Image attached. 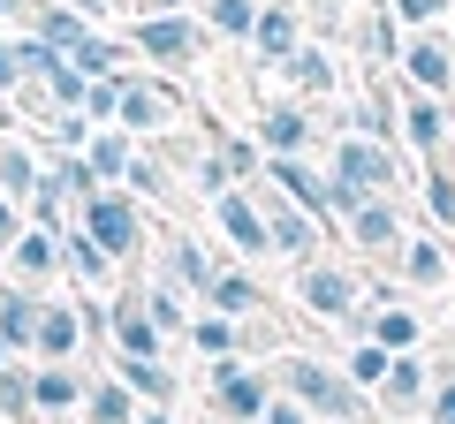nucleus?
Masks as SVG:
<instances>
[{
    "mask_svg": "<svg viewBox=\"0 0 455 424\" xmlns=\"http://www.w3.org/2000/svg\"><path fill=\"white\" fill-rule=\"evenodd\" d=\"M274 372V394H289V402H304L319 424H364V387L341 364H326V357H311V349H289V357H274L266 364Z\"/></svg>",
    "mask_w": 455,
    "mask_h": 424,
    "instance_id": "1",
    "label": "nucleus"
},
{
    "mask_svg": "<svg viewBox=\"0 0 455 424\" xmlns=\"http://www.w3.org/2000/svg\"><path fill=\"white\" fill-rule=\"evenodd\" d=\"M296 303L319 318V326H341L349 342H372V310H364V273L341 258H311L296 265Z\"/></svg>",
    "mask_w": 455,
    "mask_h": 424,
    "instance_id": "2",
    "label": "nucleus"
},
{
    "mask_svg": "<svg viewBox=\"0 0 455 424\" xmlns=\"http://www.w3.org/2000/svg\"><path fill=\"white\" fill-rule=\"evenodd\" d=\"M395 152L379 145V137H341L334 145V167H326V182H334V212H349V205H364V197H387L395 190Z\"/></svg>",
    "mask_w": 455,
    "mask_h": 424,
    "instance_id": "3",
    "label": "nucleus"
},
{
    "mask_svg": "<svg viewBox=\"0 0 455 424\" xmlns=\"http://www.w3.org/2000/svg\"><path fill=\"white\" fill-rule=\"evenodd\" d=\"M76 228L92 235V243L107 250L114 265H130L137 250H145V212H137L130 190H99V197H84V205H76Z\"/></svg>",
    "mask_w": 455,
    "mask_h": 424,
    "instance_id": "4",
    "label": "nucleus"
},
{
    "mask_svg": "<svg viewBox=\"0 0 455 424\" xmlns=\"http://www.w3.org/2000/svg\"><path fill=\"white\" fill-rule=\"evenodd\" d=\"M212 409H220L228 424H259L266 409H274V372L251 357H220L212 364Z\"/></svg>",
    "mask_w": 455,
    "mask_h": 424,
    "instance_id": "5",
    "label": "nucleus"
},
{
    "mask_svg": "<svg viewBox=\"0 0 455 424\" xmlns=\"http://www.w3.org/2000/svg\"><path fill=\"white\" fill-rule=\"evenodd\" d=\"M259 205H266V228H274V258H289V265H311V258H319V220H311L296 197H281L274 182H266Z\"/></svg>",
    "mask_w": 455,
    "mask_h": 424,
    "instance_id": "6",
    "label": "nucleus"
},
{
    "mask_svg": "<svg viewBox=\"0 0 455 424\" xmlns=\"http://www.w3.org/2000/svg\"><path fill=\"white\" fill-rule=\"evenodd\" d=\"M341 235H349L364 258H403V243H410L403 212H395L387 197H364V205H349V212H341Z\"/></svg>",
    "mask_w": 455,
    "mask_h": 424,
    "instance_id": "7",
    "label": "nucleus"
},
{
    "mask_svg": "<svg viewBox=\"0 0 455 424\" xmlns=\"http://www.w3.org/2000/svg\"><path fill=\"white\" fill-rule=\"evenodd\" d=\"M425 394H433V364H425V349H410V357L387 364V379L372 387V402L387 409L395 424H418L425 417Z\"/></svg>",
    "mask_w": 455,
    "mask_h": 424,
    "instance_id": "8",
    "label": "nucleus"
},
{
    "mask_svg": "<svg viewBox=\"0 0 455 424\" xmlns=\"http://www.w3.org/2000/svg\"><path fill=\"white\" fill-rule=\"evenodd\" d=\"M212 220H220V235L243 250V258H274V228H266V205L243 190V182L212 197Z\"/></svg>",
    "mask_w": 455,
    "mask_h": 424,
    "instance_id": "9",
    "label": "nucleus"
},
{
    "mask_svg": "<svg viewBox=\"0 0 455 424\" xmlns=\"http://www.w3.org/2000/svg\"><path fill=\"white\" fill-rule=\"evenodd\" d=\"M84 394H92V372L84 364H31V409L53 424L84 417Z\"/></svg>",
    "mask_w": 455,
    "mask_h": 424,
    "instance_id": "10",
    "label": "nucleus"
},
{
    "mask_svg": "<svg viewBox=\"0 0 455 424\" xmlns=\"http://www.w3.org/2000/svg\"><path fill=\"white\" fill-rule=\"evenodd\" d=\"M130 46L145 53V61H160V68H182V61L197 53V23L182 16V8H160V16H137Z\"/></svg>",
    "mask_w": 455,
    "mask_h": 424,
    "instance_id": "11",
    "label": "nucleus"
},
{
    "mask_svg": "<svg viewBox=\"0 0 455 424\" xmlns=\"http://www.w3.org/2000/svg\"><path fill=\"white\" fill-rule=\"evenodd\" d=\"M84 342H92L84 310H76V303H53V295H46V303H38V349H31V357H38V364H76Z\"/></svg>",
    "mask_w": 455,
    "mask_h": 424,
    "instance_id": "12",
    "label": "nucleus"
},
{
    "mask_svg": "<svg viewBox=\"0 0 455 424\" xmlns=\"http://www.w3.org/2000/svg\"><path fill=\"white\" fill-rule=\"evenodd\" d=\"M107 342H114V357H167V334L145 318V295H114Z\"/></svg>",
    "mask_w": 455,
    "mask_h": 424,
    "instance_id": "13",
    "label": "nucleus"
},
{
    "mask_svg": "<svg viewBox=\"0 0 455 424\" xmlns=\"http://www.w3.org/2000/svg\"><path fill=\"white\" fill-rule=\"evenodd\" d=\"M175 122V91L167 83H145V76H122V130L130 137H152Z\"/></svg>",
    "mask_w": 455,
    "mask_h": 424,
    "instance_id": "14",
    "label": "nucleus"
},
{
    "mask_svg": "<svg viewBox=\"0 0 455 424\" xmlns=\"http://www.w3.org/2000/svg\"><path fill=\"white\" fill-rule=\"evenodd\" d=\"M38 303H46L38 288H23V280H0V342L16 349V357H31V349H38Z\"/></svg>",
    "mask_w": 455,
    "mask_h": 424,
    "instance_id": "15",
    "label": "nucleus"
},
{
    "mask_svg": "<svg viewBox=\"0 0 455 424\" xmlns=\"http://www.w3.org/2000/svg\"><path fill=\"white\" fill-rule=\"evenodd\" d=\"M8 265H16V280H23V288H38V280L68 273V258H61V235H53V228H23L16 243H8Z\"/></svg>",
    "mask_w": 455,
    "mask_h": 424,
    "instance_id": "16",
    "label": "nucleus"
},
{
    "mask_svg": "<svg viewBox=\"0 0 455 424\" xmlns=\"http://www.w3.org/2000/svg\"><path fill=\"white\" fill-rule=\"evenodd\" d=\"M84 160H92V175H99V190H122L130 182V160H137V137L114 122V130H92V145H84Z\"/></svg>",
    "mask_w": 455,
    "mask_h": 424,
    "instance_id": "17",
    "label": "nucleus"
},
{
    "mask_svg": "<svg viewBox=\"0 0 455 424\" xmlns=\"http://www.w3.org/2000/svg\"><path fill=\"white\" fill-rule=\"evenodd\" d=\"M114 379H130V394L145 409H175V372H167V357H114Z\"/></svg>",
    "mask_w": 455,
    "mask_h": 424,
    "instance_id": "18",
    "label": "nucleus"
},
{
    "mask_svg": "<svg viewBox=\"0 0 455 424\" xmlns=\"http://www.w3.org/2000/svg\"><path fill=\"white\" fill-rule=\"evenodd\" d=\"M205 310H220V318H259L266 295H259V280H251L243 265H220V273H212V288H205Z\"/></svg>",
    "mask_w": 455,
    "mask_h": 424,
    "instance_id": "19",
    "label": "nucleus"
},
{
    "mask_svg": "<svg viewBox=\"0 0 455 424\" xmlns=\"http://www.w3.org/2000/svg\"><path fill=\"white\" fill-rule=\"evenodd\" d=\"M251 46H259V61H289L296 46H304V23H296V8H281V0H266L259 8V31H251Z\"/></svg>",
    "mask_w": 455,
    "mask_h": 424,
    "instance_id": "20",
    "label": "nucleus"
},
{
    "mask_svg": "<svg viewBox=\"0 0 455 424\" xmlns=\"http://www.w3.org/2000/svg\"><path fill=\"white\" fill-rule=\"evenodd\" d=\"M137 417H145V402H137V394H130V379H92V394H84V417L76 424H137Z\"/></svg>",
    "mask_w": 455,
    "mask_h": 424,
    "instance_id": "21",
    "label": "nucleus"
},
{
    "mask_svg": "<svg viewBox=\"0 0 455 424\" xmlns=\"http://www.w3.org/2000/svg\"><path fill=\"white\" fill-rule=\"evenodd\" d=\"M403 76L410 83H418V91H448V83H455V53L448 46H440V38H410V46H403Z\"/></svg>",
    "mask_w": 455,
    "mask_h": 424,
    "instance_id": "22",
    "label": "nucleus"
},
{
    "mask_svg": "<svg viewBox=\"0 0 455 424\" xmlns=\"http://www.w3.org/2000/svg\"><path fill=\"white\" fill-rule=\"evenodd\" d=\"M259 145H266V160H296V152L311 145V114H304V106H266Z\"/></svg>",
    "mask_w": 455,
    "mask_h": 424,
    "instance_id": "23",
    "label": "nucleus"
},
{
    "mask_svg": "<svg viewBox=\"0 0 455 424\" xmlns=\"http://www.w3.org/2000/svg\"><path fill=\"white\" fill-rule=\"evenodd\" d=\"M182 342H190V349H197L205 364H220V357H243V318H220V310H197Z\"/></svg>",
    "mask_w": 455,
    "mask_h": 424,
    "instance_id": "24",
    "label": "nucleus"
},
{
    "mask_svg": "<svg viewBox=\"0 0 455 424\" xmlns=\"http://www.w3.org/2000/svg\"><path fill=\"white\" fill-rule=\"evenodd\" d=\"M395 265H403V280H410V288H448V280H455L448 250H440L433 235H410V243H403V258H395Z\"/></svg>",
    "mask_w": 455,
    "mask_h": 424,
    "instance_id": "25",
    "label": "nucleus"
},
{
    "mask_svg": "<svg viewBox=\"0 0 455 424\" xmlns=\"http://www.w3.org/2000/svg\"><path fill=\"white\" fill-rule=\"evenodd\" d=\"M212 273H220V265L205 258V243H197V235H175V243H167V280H175V288L205 295V288H212Z\"/></svg>",
    "mask_w": 455,
    "mask_h": 424,
    "instance_id": "26",
    "label": "nucleus"
},
{
    "mask_svg": "<svg viewBox=\"0 0 455 424\" xmlns=\"http://www.w3.org/2000/svg\"><path fill=\"white\" fill-rule=\"evenodd\" d=\"M61 258H68V273H76L84 288H107V280H114V258H107V250H99L92 235L76 228V220L61 228Z\"/></svg>",
    "mask_w": 455,
    "mask_h": 424,
    "instance_id": "27",
    "label": "nucleus"
},
{
    "mask_svg": "<svg viewBox=\"0 0 455 424\" xmlns=\"http://www.w3.org/2000/svg\"><path fill=\"white\" fill-rule=\"evenodd\" d=\"M31 31L46 38V46H61V53H76L84 38H92V16H84V8H31Z\"/></svg>",
    "mask_w": 455,
    "mask_h": 424,
    "instance_id": "28",
    "label": "nucleus"
},
{
    "mask_svg": "<svg viewBox=\"0 0 455 424\" xmlns=\"http://www.w3.org/2000/svg\"><path fill=\"white\" fill-rule=\"evenodd\" d=\"M281 76H289L296 91H311V98H326V91H334V61H326V46H311V38L289 53V61H281Z\"/></svg>",
    "mask_w": 455,
    "mask_h": 424,
    "instance_id": "29",
    "label": "nucleus"
},
{
    "mask_svg": "<svg viewBox=\"0 0 455 424\" xmlns=\"http://www.w3.org/2000/svg\"><path fill=\"white\" fill-rule=\"evenodd\" d=\"M372 342H379V349H395V357H410V349L425 342L418 310H410V303H387V310H372Z\"/></svg>",
    "mask_w": 455,
    "mask_h": 424,
    "instance_id": "30",
    "label": "nucleus"
},
{
    "mask_svg": "<svg viewBox=\"0 0 455 424\" xmlns=\"http://www.w3.org/2000/svg\"><path fill=\"white\" fill-rule=\"evenodd\" d=\"M38 182H46V167H38L31 152H23V145H0V190L16 197V205H31Z\"/></svg>",
    "mask_w": 455,
    "mask_h": 424,
    "instance_id": "31",
    "label": "nucleus"
},
{
    "mask_svg": "<svg viewBox=\"0 0 455 424\" xmlns=\"http://www.w3.org/2000/svg\"><path fill=\"white\" fill-rule=\"evenodd\" d=\"M145 318L167 334V342H175V334H190V318H197V310L182 303V288H175V280H160V288H145Z\"/></svg>",
    "mask_w": 455,
    "mask_h": 424,
    "instance_id": "32",
    "label": "nucleus"
},
{
    "mask_svg": "<svg viewBox=\"0 0 455 424\" xmlns=\"http://www.w3.org/2000/svg\"><path fill=\"white\" fill-rule=\"evenodd\" d=\"M403 137L425 152V160H433V152L448 145V122H440V106H433V98H410V106H403Z\"/></svg>",
    "mask_w": 455,
    "mask_h": 424,
    "instance_id": "33",
    "label": "nucleus"
},
{
    "mask_svg": "<svg viewBox=\"0 0 455 424\" xmlns=\"http://www.w3.org/2000/svg\"><path fill=\"white\" fill-rule=\"evenodd\" d=\"M46 182H53V190L68 197V205H84V197H99V175H92V160H84V152H61V160L46 167Z\"/></svg>",
    "mask_w": 455,
    "mask_h": 424,
    "instance_id": "34",
    "label": "nucleus"
},
{
    "mask_svg": "<svg viewBox=\"0 0 455 424\" xmlns=\"http://www.w3.org/2000/svg\"><path fill=\"white\" fill-rule=\"evenodd\" d=\"M212 152H220V167H228L235 182L266 175V145H259V137H212Z\"/></svg>",
    "mask_w": 455,
    "mask_h": 424,
    "instance_id": "35",
    "label": "nucleus"
},
{
    "mask_svg": "<svg viewBox=\"0 0 455 424\" xmlns=\"http://www.w3.org/2000/svg\"><path fill=\"white\" fill-rule=\"evenodd\" d=\"M0 417L8 424H31L38 409H31V364H8L0 372Z\"/></svg>",
    "mask_w": 455,
    "mask_h": 424,
    "instance_id": "36",
    "label": "nucleus"
},
{
    "mask_svg": "<svg viewBox=\"0 0 455 424\" xmlns=\"http://www.w3.org/2000/svg\"><path fill=\"white\" fill-rule=\"evenodd\" d=\"M387 364H395V349H379V342H349V364H341V372H349L364 394H372L379 379H387Z\"/></svg>",
    "mask_w": 455,
    "mask_h": 424,
    "instance_id": "37",
    "label": "nucleus"
},
{
    "mask_svg": "<svg viewBox=\"0 0 455 424\" xmlns=\"http://www.w3.org/2000/svg\"><path fill=\"white\" fill-rule=\"evenodd\" d=\"M205 23H212L220 38H251V31H259V0H212Z\"/></svg>",
    "mask_w": 455,
    "mask_h": 424,
    "instance_id": "38",
    "label": "nucleus"
},
{
    "mask_svg": "<svg viewBox=\"0 0 455 424\" xmlns=\"http://www.w3.org/2000/svg\"><path fill=\"white\" fill-rule=\"evenodd\" d=\"M68 61H76V68H84L92 83H99V76H122V46H114V38H99V31L84 38V46L68 53Z\"/></svg>",
    "mask_w": 455,
    "mask_h": 424,
    "instance_id": "39",
    "label": "nucleus"
},
{
    "mask_svg": "<svg viewBox=\"0 0 455 424\" xmlns=\"http://www.w3.org/2000/svg\"><path fill=\"white\" fill-rule=\"evenodd\" d=\"M425 212H433L440 228H455V175L448 167H425Z\"/></svg>",
    "mask_w": 455,
    "mask_h": 424,
    "instance_id": "40",
    "label": "nucleus"
},
{
    "mask_svg": "<svg viewBox=\"0 0 455 424\" xmlns=\"http://www.w3.org/2000/svg\"><path fill=\"white\" fill-rule=\"evenodd\" d=\"M425 424H455V372H433V394H425Z\"/></svg>",
    "mask_w": 455,
    "mask_h": 424,
    "instance_id": "41",
    "label": "nucleus"
},
{
    "mask_svg": "<svg viewBox=\"0 0 455 424\" xmlns=\"http://www.w3.org/2000/svg\"><path fill=\"white\" fill-rule=\"evenodd\" d=\"M130 190H137V197H167V167L137 152V160H130Z\"/></svg>",
    "mask_w": 455,
    "mask_h": 424,
    "instance_id": "42",
    "label": "nucleus"
},
{
    "mask_svg": "<svg viewBox=\"0 0 455 424\" xmlns=\"http://www.w3.org/2000/svg\"><path fill=\"white\" fill-rule=\"evenodd\" d=\"M364 53H372V61L395 53V16H364Z\"/></svg>",
    "mask_w": 455,
    "mask_h": 424,
    "instance_id": "43",
    "label": "nucleus"
},
{
    "mask_svg": "<svg viewBox=\"0 0 455 424\" xmlns=\"http://www.w3.org/2000/svg\"><path fill=\"white\" fill-rule=\"evenodd\" d=\"M259 424H319V417H311L304 402H289V394H274V409H266Z\"/></svg>",
    "mask_w": 455,
    "mask_h": 424,
    "instance_id": "44",
    "label": "nucleus"
},
{
    "mask_svg": "<svg viewBox=\"0 0 455 424\" xmlns=\"http://www.w3.org/2000/svg\"><path fill=\"white\" fill-rule=\"evenodd\" d=\"M440 8H448V0H395V16H403V23H418V31L440 16Z\"/></svg>",
    "mask_w": 455,
    "mask_h": 424,
    "instance_id": "45",
    "label": "nucleus"
},
{
    "mask_svg": "<svg viewBox=\"0 0 455 424\" xmlns=\"http://www.w3.org/2000/svg\"><path fill=\"white\" fill-rule=\"evenodd\" d=\"M16 235H23V212H16V197H8V190H0V250H8V243H16Z\"/></svg>",
    "mask_w": 455,
    "mask_h": 424,
    "instance_id": "46",
    "label": "nucleus"
},
{
    "mask_svg": "<svg viewBox=\"0 0 455 424\" xmlns=\"http://www.w3.org/2000/svg\"><path fill=\"white\" fill-rule=\"evenodd\" d=\"M23 83V61H16V46H0V91H16Z\"/></svg>",
    "mask_w": 455,
    "mask_h": 424,
    "instance_id": "47",
    "label": "nucleus"
},
{
    "mask_svg": "<svg viewBox=\"0 0 455 424\" xmlns=\"http://www.w3.org/2000/svg\"><path fill=\"white\" fill-rule=\"evenodd\" d=\"M0 23H31V0H0Z\"/></svg>",
    "mask_w": 455,
    "mask_h": 424,
    "instance_id": "48",
    "label": "nucleus"
},
{
    "mask_svg": "<svg viewBox=\"0 0 455 424\" xmlns=\"http://www.w3.org/2000/svg\"><path fill=\"white\" fill-rule=\"evenodd\" d=\"M137 424H175V409H145V417H137Z\"/></svg>",
    "mask_w": 455,
    "mask_h": 424,
    "instance_id": "49",
    "label": "nucleus"
},
{
    "mask_svg": "<svg viewBox=\"0 0 455 424\" xmlns=\"http://www.w3.org/2000/svg\"><path fill=\"white\" fill-rule=\"evenodd\" d=\"M76 8H84V16H99V8H107V0H76Z\"/></svg>",
    "mask_w": 455,
    "mask_h": 424,
    "instance_id": "50",
    "label": "nucleus"
},
{
    "mask_svg": "<svg viewBox=\"0 0 455 424\" xmlns=\"http://www.w3.org/2000/svg\"><path fill=\"white\" fill-rule=\"evenodd\" d=\"M145 8H152V16H160V8H182V0H145Z\"/></svg>",
    "mask_w": 455,
    "mask_h": 424,
    "instance_id": "51",
    "label": "nucleus"
},
{
    "mask_svg": "<svg viewBox=\"0 0 455 424\" xmlns=\"http://www.w3.org/2000/svg\"><path fill=\"white\" fill-rule=\"evenodd\" d=\"M8 364H16V349H8V342H0V372H8Z\"/></svg>",
    "mask_w": 455,
    "mask_h": 424,
    "instance_id": "52",
    "label": "nucleus"
},
{
    "mask_svg": "<svg viewBox=\"0 0 455 424\" xmlns=\"http://www.w3.org/2000/svg\"><path fill=\"white\" fill-rule=\"evenodd\" d=\"M31 424H53V417H31Z\"/></svg>",
    "mask_w": 455,
    "mask_h": 424,
    "instance_id": "53",
    "label": "nucleus"
}]
</instances>
